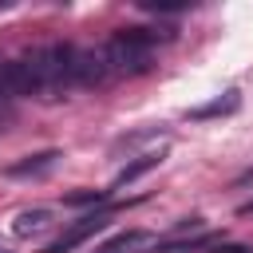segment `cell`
Segmentation results:
<instances>
[{
    "label": "cell",
    "instance_id": "cell-1",
    "mask_svg": "<svg viewBox=\"0 0 253 253\" xmlns=\"http://www.w3.org/2000/svg\"><path fill=\"white\" fill-rule=\"evenodd\" d=\"M174 40V28H119L103 51H107V63H111V75H146L154 67V47Z\"/></svg>",
    "mask_w": 253,
    "mask_h": 253
},
{
    "label": "cell",
    "instance_id": "cell-2",
    "mask_svg": "<svg viewBox=\"0 0 253 253\" xmlns=\"http://www.w3.org/2000/svg\"><path fill=\"white\" fill-rule=\"evenodd\" d=\"M36 63H40V79H43V99H59L75 87V47L63 40H51L43 47H36Z\"/></svg>",
    "mask_w": 253,
    "mask_h": 253
},
{
    "label": "cell",
    "instance_id": "cell-3",
    "mask_svg": "<svg viewBox=\"0 0 253 253\" xmlns=\"http://www.w3.org/2000/svg\"><path fill=\"white\" fill-rule=\"evenodd\" d=\"M115 210H119V206H99L95 213H83V217H79L75 225H67L55 241H47L43 253H75L79 245H87L95 233H103V229L111 225V213H115Z\"/></svg>",
    "mask_w": 253,
    "mask_h": 253
},
{
    "label": "cell",
    "instance_id": "cell-4",
    "mask_svg": "<svg viewBox=\"0 0 253 253\" xmlns=\"http://www.w3.org/2000/svg\"><path fill=\"white\" fill-rule=\"evenodd\" d=\"M4 67V83L12 91V99H43V79H40V63H36V51H24L16 59H0Z\"/></svg>",
    "mask_w": 253,
    "mask_h": 253
},
{
    "label": "cell",
    "instance_id": "cell-5",
    "mask_svg": "<svg viewBox=\"0 0 253 253\" xmlns=\"http://www.w3.org/2000/svg\"><path fill=\"white\" fill-rule=\"evenodd\" d=\"M111 79V63L103 47H75V87H103Z\"/></svg>",
    "mask_w": 253,
    "mask_h": 253
},
{
    "label": "cell",
    "instance_id": "cell-6",
    "mask_svg": "<svg viewBox=\"0 0 253 253\" xmlns=\"http://www.w3.org/2000/svg\"><path fill=\"white\" fill-rule=\"evenodd\" d=\"M59 150L51 146V150H36V154H24V158H16V162H8L4 166V174L8 178H43V174H51L55 166H59Z\"/></svg>",
    "mask_w": 253,
    "mask_h": 253
},
{
    "label": "cell",
    "instance_id": "cell-7",
    "mask_svg": "<svg viewBox=\"0 0 253 253\" xmlns=\"http://www.w3.org/2000/svg\"><path fill=\"white\" fill-rule=\"evenodd\" d=\"M162 158H166V150H142L138 158H130L115 178H111V186H107V194H115V190H123V186H130V182H138L142 174H150V170H158L162 166Z\"/></svg>",
    "mask_w": 253,
    "mask_h": 253
},
{
    "label": "cell",
    "instance_id": "cell-8",
    "mask_svg": "<svg viewBox=\"0 0 253 253\" xmlns=\"http://www.w3.org/2000/svg\"><path fill=\"white\" fill-rule=\"evenodd\" d=\"M241 107V99H237V91H225V95H217V99H210V103H202V107H194L190 111V119L194 123H202V119H217V115H233Z\"/></svg>",
    "mask_w": 253,
    "mask_h": 253
},
{
    "label": "cell",
    "instance_id": "cell-9",
    "mask_svg": "<svg viewBox=\"0 0 253 253\" xmlns=\"http://www.w3.org/2000/svg\"><path fill=\"white\" fill-rule=\"evenodd\" d=\"M47 221H51V210L36 206V210H24V213L16 217V225H12V229H16V237H32V233H36V229H43Z\"/></svg>",
    "mask_w": 253,
    "mask_h": 253
},
{
    "label": "cell",
    "instance_id": "cell-10",
    "mask_svg": "<svg viewBox=\"0 0 253 253\" xmlns=\"http://www.w3.org/2000/svg\"><path fill=\"white\" fill-rule=\"evenodd\" d=\"M166 134V126H142V130H130V134H119L115 142H111V150L119 154V150H130V146H142V142H150V138H162Z\"/></svg>",
    "mask_w": 253,
    "mask_h": 253
},
{
    "label": "cell",
    "instance_id": "cell-11",
    "mask_svg": "<svg viewBox=\"0 0 253 253\" xmlns=\"http://www.w3.org/2000/svg\"><path fill=\"white\" fill-rule=\"evenodd\" d=\"M142 241H146V233H142V229H126V233H115L111 241H103L95 253H123V249L130 253V249H134V245H142Z\"/></svg>",
    "mask_w": 253,
    "mask_h": 253
},
{
    "label": "cell",
    "instance_id": "cell-12",
    "mask_svg": "<svg viewBox=\"0 0 253 253\" xmlns=\"http://www.w3.org/2000/svg\"><path fill=\"white\" fill-rule=\"evenodd\" d=\"M138 8H142V12H166V16H178V12H186L190 4H186V0H138Z\"/></svg>",
    "mask_w": 253,
    "mask_h": 253
},
{
    "label": "cell",
    "instance_id": "cell-13",
    "mask_svg": "<svg viewBox=\"0 0 253 253\" xmlns=\"http://www.w3.org/2000/svg\"><path fill=\"white\" fill-rule=\"evenodd\" d=\"M107 202V190H75L63 198V206H103Z\"/></svg>",
    "mask_w": 253,
    "mask_h": 253
},
{
    "label": "cell",
    "instance_id": "cell-14",
    "mask_svg": "<svg viewBox=\"0 0 253 253\" xmlns=\"http://www.w3.org/2000/svg\"><path fill=\"white\" fill-rule=\"evenodd\" d=\"M12 103H16V99H12L8 83H4V67H0V123H4V119H12Z\"/></svg>",
    "mask_w": 253,
    "mask_h": 253
},
{
    "label": "cell",
    "instance_id": "cell-15",
    "mask_svg": "<svg viewBox=\"0 0 253 253\" xmlns=\"http://www.w3.org/2000/svg\"><path fill=\"white\" fill-rule=\"evenodd\" d=\"M217 253H249V245H241V241H233V245H217Z\"/></svg>",
    "mask_w": 253,
    "mask_h": 253
},
{
    "label": "cell",
    "instance_id": "cell-16",
    "mask_svg": "<svg viewBox=\"0 0 253 253\" xmlns=\"http://www.w3.org/2000/svg\"><path fill=\"white\" fill-rule=\"evenodd\" d=\"M249 182H253V166H249L245 174H237V178H233V186H249Z\"/></svg>",
    "mask_w": 253,
    "mask_h": 253
},
{
    "label": "cell",
    "instance_id": "cell-17",
    "mask_svg": "<svg viewBox=\"0 0 253 253\" xmlns=\"http://www.w3.org/2000/svg\"><path fill=\"white\" fill-rule=\"evenodd\" d=\"M237 213H241V217H249V213H253V198H249V202H241V206H237Z\"/></svg>",
    "mask_w": 253,
    "mask_h": 253
},
{
    "label": "cell",
    "instance_id": "cell-18",
    "mask_svg": "<svg viewBox=\"0 0 253 253\" xmlns=\"http://www.w3.org/2000/svg\"><path fill=\"white\" fill-rule=\"evenodd\" d=\"M0 253H4V249H0Z\"/></svg>",
    "mask_w": 253,
    "mask_h": 253
}]
</instances>
